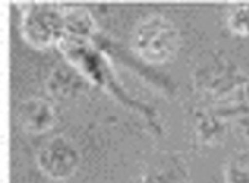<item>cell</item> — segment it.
<instances>
[{
  "mask_svg": "<svg viewBox=\"0 0 249 183\" xmlns=\"http://www.w3.org/2000/svg\"><path fill=\"white\" fill-rule=\"evenodd\" d=\"M181 45V31L163 15H150L142 19L133 31V51L149 64L160 66L172 61Z\"/></svg>",
  "mask_w": 249,
  "mask_h": 183,
  "instance_id": "cell-1",
  "label": "cell"
},
{
  "mask_svg": "<svg viewBox=\"0 0 249 183\" xmlns=\"http://www.w3.org/2000/svg\"><path fill=\"white\" fill-rule=\"evenodd\" d=\"M20 32L23 39L34 48L54 47L66 36L63 12L51 3H35L25 9Z\"/></svg>",
  "mask_w": 249,
  "mask_h": 183,
  "instance_id": "cell-2",
  "label": "cell"
},
{
  "mask_svg": "<svg viewBox=\"0 0 249 183\" xmlns=\"http://www.w3.org/2000/svg\"><path fill=\"white\" fill-rule=\"evenodd\" d=\"M39 170L53 181H66L76 175L82 156L73 141L64 135L50 138L39 149L36 156Z\"/></svg>",
  "mask_w": 249,
  "mask_h": 183,
  "instance_id": "cell-3",
  "label": "cell"
},
{
  "mask_svg": "<svg viewBox=\"0 0 249 183\" xmlns=\"http://www.w3.org/2000/svg\"><path fill=\"white\" fill-rule=\"evenodd\" d=\"M190 166L177 153H163L155 157L142 175V183H190Z\"/></svg>",
  "mask_w": 249,
  "mask_h": 183,
  "instance_id": "cell-4",
  "label": "cell"
},
{
  "mask_svg": "<svg viewBox=\"0 0 249 183\" xmlns=\"http://www.w3.org/2000/svg\"><path fill=\"white\" fill-rule=\"evenodd\" d=\"M238 83V70L228 63L212 61L203 67H198L194 73L196 87L206 95H222L231 92Z\"/></svg>",
  "mask_w": 249,
  "mask_h": 183,
  "instance_id": "cell-5",
  "label": "cell"
},
{
  "mask_svg": "<svg viewBox=\"0 0 249 183\" xmlns=\"http://www.w3.org/2000/svg\"><path fill=\"white\" fill-rule=\"evenodd\" d=\"M18 119L25 131L31 134H42L53 128L55 112L53 105L45 99L31 98L19 106Z\"/></svg>",
  "mask_w": 249,
  "mask_h": 183,
  "instance_id": "cell-6",
  "label": "cell"
},
{
  "mask_svg": "<svg viewBox=\"0 0 249 183\" xmlns=\"http://www.w3.org/2000/svg\"><path fill=\"white\" fill-rule=\"evenodd\" d=\"M64 19L66 35L76 36L79 39H88L95 32V17L89 10L80 6H71L61 9Z\"/></svg>",
  "mask_w": 249,
  "mask_h": 183,
  "instance_id": "cell-7",
  "label": "cell"
},
{
  "mask_svg": "<svg viewBox=\"0 0 249 183\" xmlns=\"http://www.w3.org/2000/svg\"><path fill=\"white\" fill-rule=\"evenodd\" d=\"M196 133L197 138L203 144L214 146L225 140L226 125L220 118L214 115H203L201 118H198L196 124Z\"/></svg>",
  "mask_w": 249,
  "mask_h": 183,
  "instance_id": "cell-8",
  "label": "cell"
},
{
  "mask_svg": "<svg viewBox=\"0 0 249 183\" xmlns=\"http://www.w3.org/2000/svg\"><path fill=\"white\" fill-rule=\"evenodd\" d=\"M226 26L228 29L242 38L249 36V1L233 3L226 12Z\"/></svg>",
  "mask_w": 249,
  "mask_h": 183,
  "instance_id": "cell-9",
  "label": "cell"
},
{
  "mask_svg": "<svg viewBox=\"0 0 249 183\" xmlns=\"http://www.w3.org/2000/svg\"><path fill=\"white\" fill-rule=\"evenodd\" d=\"M225 183H249V153L233 154L223 167Z\"/></svg>",
  "mask_w": 249,
  "mask_h": 183,
  "instance_id": "cell-10",
  "label": "cell"
},
{
  "mask_svg": "<svg viewBox=\"0 0 249 183\" xmlns=\"http://www.w3.org/2000/svg\"><path fill=\"white\" fill-rule=\"evenodd\" d=\"M60 82H55V84L51 87V93L54 96H69L70 92L77 89V79H73L69 76V73H58Z\"/></svg>",
  "mask_w": 249,
  "mask_h": 183,
  "instance_id": "cell-11",
  "label": "cell"
}]
</instances>
